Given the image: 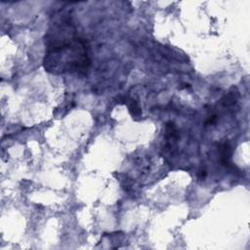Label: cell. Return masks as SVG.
Masks as SVG:
<instances>
[{"instance_id": "cell-1", "label": "cell", "mask_w": 250, "mask_h": 250, "mask_svg": "<svg viewBox=\"0 0 250 250\" xmlns=\"http://www.w3.org/2000/svg\"><path fill=\"white\" fill-rule=\"evenodd\" d=\"M44 44L43 66L47 72L85 75L89 70V47L86 40L77 35L69 12L61 9L54 13L44 36Z\"/></svg>"}, {"instance_id": "cell-2", "label": "cell", "mask_w": 250, "mask_h": 250, "mask_svg": "<svg viewBox=\"0 0 250 250\" xmlns=\"http://www.w3.org/2000/svg\"><path fill=\"white\" fill-rule=\"evenodd\" d=\"M218 152H219V160L220 163L225 166L227 169L235 170L236 167L231 162V155H232V148L229 142L221 143L218 146Z\"/></svg>"}, {"instance_id": "cell-3", "label": "cell", "mask_w": 250, "mask_h": 250, "mask_svg": "<svg viewBox=\"0 0 250 250\" xmlns=\"http://www.w3.org/2000/svg\"><path fill=\"white\" fill-rule=\"evenodd\" d=\"M125 103L127 104V105H128V107H129V110H130L132 116H134V117H141V115H142L141 107L139 106L138 103H137L135 100H133V99H128V100H126V99H125Z\"/></svg>"}]
</instances>
